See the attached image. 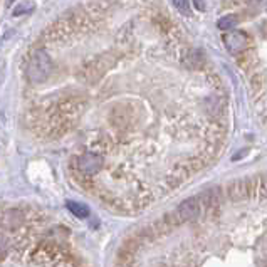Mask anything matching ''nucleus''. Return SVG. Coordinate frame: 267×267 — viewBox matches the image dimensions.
<instances>
[{
	"label": "nucleus",
	"mask_w": 267,
	"mask_h": 267,
	"mask_svg": "<svg viewBox=\"0 0 267 267\" xmlns=\"http://www.w3.org/2000/svg\"><path fill=\"white\" fill-rule=\"evenodd\" d=\"M247 42H249L247 34L242 30H232V32H229V34L224 35L225 47H227L229 52H232V54H237V52H241V50L246 49Z\"/></svg>",
	"instance_id": "obj_3"
},
{
	"label": "nucleus",
	"mask_w": 267,
	"mask_h": 267,
	"mask_svg": "<svg viewBox=\"0 0 267 267\" xmlns=\"http://www.w3.org/2000/svg\"><path fill=\"white\" fill-rule=\"evenodd\" d=\"M8 2H13V0H8Z\"/></svg>",
	"instance_id": "obj_10"
},
{
	"label": "nucleus",
	"mask_w": 267,
	"mask_h": 267,
	"mask_svg": "<svg viewBox=\"0 0 267 267\" xmlns=\"http://www.w3.org/2000/svg\"><path fill=\"white\" fill-rule=\"evenodd\" d=\"M173 5L178 8L180 12L183 13H188L190 12V3H188V0H172Z\"/></svg>",
	"instance_id": "obj_8"
},
{
	"label": "nucleus",
	"mask_w": 267,
	"mask_h": 267,
	"mask_svg": "<svg viewBox=\"0 0 267 267\" xmlns=\"http://www.w3.org/2000/svg\"><path fill=\"white\" fill-rule=\"evenodd\" d=\"M177 214H178V217L183 219V220H192V219L199 217V214H200L199 200H197V199H188L185 202H182V204L178 205V209H177Z\"/></svg>",
	"instance_id": "obj_4"
},
{
	"label": "nucleus",
	"mask_w": 267,
	"mask_h": 267,
	"mask_svg": "<svg viewBox=\"0 0 267 267\" xmlns=\"http://www.w3.org/2000/svg\"><path fill=\"white\" fill-rule=\"evenodd\" d=\"M35 8V3H32V2H20V3H17L15 8H13V12H12V15L13 17H17V15H24V13H29L32 12Z\"/></svg>",
	"instance_id": "obj_6"
},
{
	"label": "nucleus",
	"mask_w": 267,
	"mask_h": 267,
	"mask_svg": "<svg viewBox=\"0 0 267 267\" xmlns=\"http://www.w3.org/2000/svg\"><path fill=\"white\" fill-rule=\"evenodd\" d=\"M101 167H103V156L99 153H94V151H91V150L72 158V172H74V178L76 177H84V178L94 177V175L101 170Z\"/></svg>",
	"instance_id": "obj_2"
},
{
	"label": "nucleus",
	"mask_w": 267,
	"mask_h": 267,
	"mask_svg": "<svg viewBox=\"0 0 267 267\" xmlns=\"http://www.w3.org/2000/svg\"><path fill=\"white\" fill-rule=\"evenodd\" d=\"M193 3H195V7H197V10H205V3H204V0H193Z\"/></svg>",
	"instance_id": "obj_9"
},
{
	"label": "nucleus",
	"mask_w": 267,
	"mask_h": 267,
	"mask_svg": "<svg viewBox=\"0 0 267 267\" xmlns=\"http://www.w3.org/2000/svg\"><path fill=\"white\" fill-rule=\"evenodd\" d=\"M67 210L77 219L89 217V209L84 204H79V202H67Z\"/></svg>",
	"instance_id": "obj_5"
},
{
	"label": "nucleus",
	"mask_w": 267,
	"mask_h": 267,
	"mask_svg": "<svg viewBox=\"0 0 267 267\" xmlns=\"http://www.w3.org/2000/svg\"><path fill=\"white\" fill-rule=\"evenodd\" d=\"M50 71H52V61H50L49 54L42 49L35 50L30 56L25 69L29 81L34 82V84H40V82H44L49 77Z\"/></svg>",
	"instance_id": "obj_1"
},
{
	"label": "nucleus",
	"mask_w": 267,
	"mask_h": 267,
	"mask_svg": "<svg viewBox=\"0 0 267 267\" xmlns=\"http://www.w3.org/2000/svg\"><path fill=\"white\" fill-rule=\"evenodd\" d=\"M234 25H237V17L236 15H224L222 19H219V22H217V27L222 30L232 29Z\"/></svg>",
	"instance_id": "obj_7"
}]
</instances>
